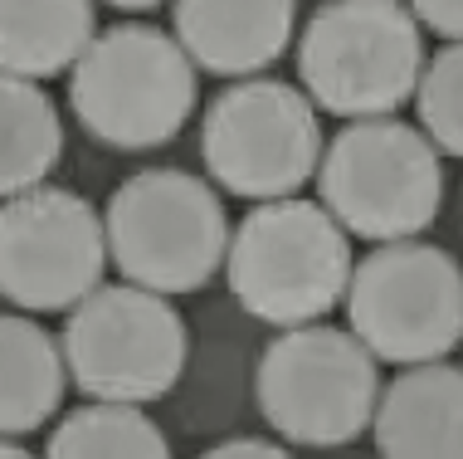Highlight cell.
<instances>
[{"instance_id": "6da1fadb", "label": "cell", "mask_w": 463, "mask_h": 459, "mask_svg": "<svg viewBox=\"0 0 463 459\" xmlns=\"http://www.w3.org/2000/svg\"><path fill=\"white\" fill-rule=\"evenodd\" d=\"M224 279L234 303L259 322L307 328L342 308L352 283V240L317 201H259L230 230Z\"/></svg>"}, {"instance_id": "7a4b0ae2", "label": "cell", "mask_w": 463, "mask_h": 459, "mask_svg": "<svg viewBox=\"0 0 463 459\" xmlns=\"http://www.w3.org/2000/svg\"><path fill=\"white\" fill-rule=\"evenodd\" d=\"M69 103L89 138L112 152H152L195 113V64L176 34L112 24L69 69Z\"/></svg>"}, {"instance_id": "3957f363", "label": "cell", "mask_w": 463, "mask_h": 459, "mask_svg": "<svg viewBox=\"0 0 463 459\" xmlns=\"http://www.w3.org/2000/svg\"><path fill=\"white\" fill-rule=\"evenodd\" d=\"M298 73L322 113L391 118L420 89V20L400 0H322L298 40Z\"/></svg>"}, {"instance_id": "277c9868", "label": "cell", "mask_w": 463, "mask_h": 459, "mask_svg": "<svg viewBox=\"0 0 463 459\" xmlns=\"http://www.w3.org/2000/svg\"><path fill=\"white\" fill-rule=\"evenodd\" d=\"M103 230L118 274L152 293L205 289L230 254L220 196L176 167H152L122 181L108 201Z\"/></svg>"}, {"instance_id": "5b68a950", "label": "cell", "mask_w": 463, "mask_h": 459, "mask_svg": "<svg viewBox=\"0 0 463 459\" xmlns=\"http://www.w3.org/2000/svg\"><path fill=\"white\" fill-rule=\"evenodd\" d=\"M317 191L336 225L361 240H415L444 206L439 147L400 118L346 122L322 152Z\"/></svg>"}, {"instance_id": "8992f818", "label": "cell", "mask_w": 463, "mask_h": 459, "mask_svg": "<svg viewBox=\"0 0 463 459\" xmlns=\"http://www.w3.org/2000/svg\"><path fill=\"white\" fill-rule=\"evenodd\" d=\"M254 396L264 420L283 440L332 450L371 430L375 401H381V371L356 332L307 322V328H283V338L264 347Z\"/></svg>"}, {"instance_id": "52a82bcc", "label": "cell", "mask_w": 463, "mask_h": 459, "mask_svg": "<svg viewBox=\"0 0 463 459\" xmlns=\"http://www.w3.org/2000/svg\"><path fill=\"white\" fill-rule=\"evenodd\" d=\"M342 308L375 362H444L463 342V264L424 240L375 244L352 264Z\"/></svg>"}, {"instance_id": "ba28073f", "label": "cell", "mask_w": 463, "mask_h": 459, "mask_svg": "<svg viewBox=\"0 0 463 459\" xmlns=\"http://www.w3.org/2000/svg\"><path fill=\"white\" fill-rule=\"evenodd\" d=\"M59 352L73 387L93 401L146 406L181 381L191 338L166 293L137 283H98L79 308H69Z\"/></svg>"}, {"instance_id": "9c48e42d", "label": "cell", "mask_w": 463, "mask_h": 459, "mask_svg": "<svg viewBox=\"0 0 463 459\" xmlns=\"http://www.w3.org/2000/svg\"><path fill=\"white\" fill-rule=\"evenodd\" d=\"M205 171L249 201H283L322 167V122L303 89L283 79H234L200 122Z\"/></svg>"}, {"instance_id": "30bf717a", "label": "cell", "mask_w": 463, "mask_h": 459, "mask_svg": "<svg viewBox=\"0 0 463 459\" xmlns=\"http://www.w3.org/2000/svg\"><path fill=\"white\" fill-rule=\"evenodd\" d=\"M108 230L79 191L34 186L0 201V299L24 313H69L103 283Z\"/></svg>"}, {"instance_id": "8fae6325", "label": "cell", "mask_w": 463, "mask_h": 459, "mask_svg": "<svg viewBox=\"0 0 463 459\" xmlns=\"http://www.w3.org/2000/svg\"><path fill=\"white\" fill-rule=\"evenodd\" d=\"M293 0H176V44L195 69L254 79L293 40Z\"/></svg>"}, {"instance_id": "7c38bea8", "label": "cell", "mask_w": 463, "mask_h": 459, "mask_svg": "<svg viewBox=\"0 0 463 459\" xmlns=\"http://www.w3.org/2000/svg\"><path fill=\"white\" fill-rule=\"evenodd\" d=\"M371 435L381 459H463V367H405L375 401Z\"/></svg>"}, {"instance_id": "4fadbf2b", "label": "cell", "mask_w": 463, "mask_h": 459, "mask_svg": "<svg viewBox=\"0 0 463 459\" xmlns=\"http://www.w3.org/2000/svg\"><path fill=\"white\" fill-rule=\"evenodd\" d=\"M93 0H0V73L54 79L93 44Z\"/></svg>"}, {"instance_id": "5bb4252c", "label": "cell", "mask_w": 463, "mask_h": 459, "mask_svg": "<svg viewBox=\"0 0 463 459\" xmlns=\"http://www.w3.org/2000/svg\"><path fill=\"white\" fill-rule=\"evenodd\" d=\"M64 352L34 318L0 313V435H30L64 401Z\"/></svg>"}, {"instance_id": "9a60e30c", "label": "cell", "mask_w": 463, "mask_h": 459, "mask_svg": "<svg viewBox=\"0 0 463 459\" xmlns=\"http://www.w3.org/2000/svg\"><path fill=\"white\" fill-rule=\"evenodd\" d=\"M64 152V122L34 79L0 73V201L44 186Z\"/></svg>"}, {"instance_id": "2e32d148", "label": "cell", "mask_w": 463, "mask_h": 459, "mask_svg": "<svg viewBox=\"0 0 463 459\" xmlns=\"http://www.w3.org/2000/svg\"><path fill=\"white\" fill-rule=\"evenodd\" d=\"M44 459H171V445L142 406L93 401L54 426Z\"/></svg>"}, {"instance_id": "e0dca14e", "label": "cell", "mask_w": 463, "mask_h": 459, "mask_svg": "<svg viewBox=\"0 0 463 459\" xmlns=\"http://www.w3.org/2000/svg\"><path fill=\"white\" fill-rule=\"evenodd\" d=\"M415 108H420L424 138L449 157H463V40L444 44L424 64L420 89H415Z\"/></svg>"}, {"instance_id": "ac0fdd59", "label": "cell", "mask_w": 463, "mask_h": 459, "mask_svg": "<svg viewBox=\"0 0 463 459\" xmlns=\"http://www.w3.org/2000/svg\"><path fill=\"white\" fill-rule=\"evenodd\" d=\"M410 15H415L424 30L444 34L449 44L463 40V0H410Z\"/></svg>"}, {"instance_id": "d6986e66", "label": "cell", "mask_w": 463, "mask_h": 459, "mask_svg": "<svg viewBox=\"0 0 463 459\" xmlns=\"http://www.w3.org/2000/svg\"><path fill=\"white\" fill-rule=\"evenodd\" d=\"M200 459H293L283 450V445L273 440H259V435H240V440H224L215 450H205Z\"/></svg>"}, {"instance_id": "ffe728a7", "label": "cell", "mask_w": 463, "mask_h": 459, "mask_svg": "<svg viewBox=\"0 0 463 459\" xmlns=\"http://www.w3.org/2000/svg\"><path fill=\"white\" fill-rule=\"evenodd\" d=\"M0 459H34V454L24 450V445H15L10 435H0Z\"/></svg>"}, {"instance_id": "44dd1931", "label": "cell", "mask_w": 463, "mask_h": 459, "mask_svg": "<svg viewBox=\"0 0 463 459\" xmlns=\"http://www.w3.org/2000/svg\"><path fill=\"white\" fill-rule=\"evenodd\" d=\"M108 5H118V10H156L161 0H108Z\"/></svg>"}]
</instances>
